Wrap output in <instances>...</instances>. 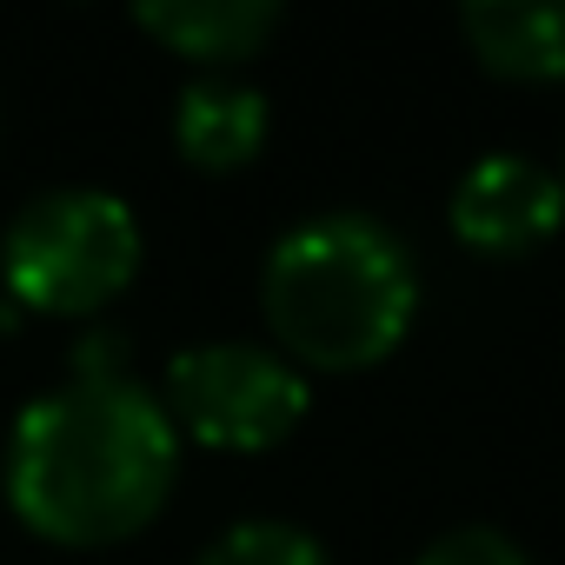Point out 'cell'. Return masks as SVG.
Returning a JSON list of instances; mask_svg holds the SVG:
<instances>
[{"label": "cell", "instance_id": "2", "mask_svg": "<svg viewBox=\"0 0 565 565\" xmlns=\"http://www.w3.org/2000/svg\"><path fill=\"white\" fill-rule=\"evenodd\" d=\"M259 313L300 373H366L419 320V259L373 213H307L259 259Z\"/></svg>", "mask_w": 565, "mask_h": 565}, {"label": "cell", "instance_id": "8", "mask_svg": "<svg viewBox=\"0 0 565 565\" xmlns=\"http://www.w3.org/2000/svg\"><path fill=\"white\" fill-rule=\"evenodd\" d=\"M472 61L499 81H565V0H472L459 14Z\"/></svg>", "mask_w": 565, "mask_h": 565}, {"label": "cell", "instance_id": "9", "mask_svg": "<svg viewBox=\"0 0 565 565\" xmlns=\"http://www.w3.org/2000/svg\"><path fill=\"white\" fill-rule=\"evenodd\" d=\"M193 565H333L327 545L294 519H233L200 545Z\"/></svg>", "mask_w": 565, "mask_h": 565}, {"label": "cell", "instance_id": "1", "mask_svg": "<svg viewBox=\"0 0 565 565\" xmlns=\"http://www.w3.org/2000/svg\"><path fill=\"white\" fill-rule=\"evenodd\" d=\"M180 479V433L140 380H61L8 426L14 519L47 545H120L160 519Z\"/></svg>", "mask_w": 565, "mask_h": 565}, {"label": "cell", "instance_id": "11", "mask_svg": "<svg viewBox=\"0 0 565 565\" xmlns=\"http://www.w3.org/2000/svg\"><path fill=\"white\" fill-rule=\"evenodd\" d=\"M558 193H565V160H558Z\"/></svg>", "mask_w": 565, "mask_h": 565}, {"label": "cell", "instance_id": "7", "mask_svg": "<svg viewBox=\"0 0 565 565\" xmlns=\"http://www.w3.org/2000/svg\"><path fill=\"white\" fill-rule=\"evenodd\" d=\"M273 127V107L253 81L233 74H200L173 100V147L193 173H239L259 160Z\"/></svg>", "mask_w": 565, "mask_h": 565}, {"label": "cell", "instance_id": "5", "mask_svg": "<svg viewBox=\"0 0 565 565\" xmlns=\"http://www.w3.org/2000/svg\"><path fill=\"white\" fill-rule=\"evenodd\" d=\"M446 226L472 259H525L565 226L558 173H545L532 153H479L446 200Z\"/></svg>", "mask_w": 565, "mask_h": 565}, {"label": "cell", "instance_id": "10", "mask_svg": "<svg viewBox=\"0 0 565 565\" xmlns=\"http://www.w3.org/2000/svg\"><path fill=\"white\" fill-rule=\"evenodd\" d=\"M413 565H532V558H525L519 539L499 532V525H452V532H439Z\"/></svg>", "mask_w": 565, "mask_h": 565}, {"label": "cell", "instance_id": "3", "mask_svg": "<svg viewBox=\"0 0 565 565\" xmlns=\"http://www.w3.org/2000/svg\"><path fill=\"white\" fill-rule=\"evenodd\" d=\"M140 220L107 186H47L34 193L8 239H0V279L8 307L41 320H94L107 313L140 273Z\"/></svg>", "mask_w": 565, "mask_h": 565}, {"label": "cell", "instance_id": "4", "mask_svg": "<svg viewBox=\"0 0 565 565\" xmlns=\"http://www.w3.org/2000/svg\"><path fill=\"white\" fill-rule=\"evenodd\" d=\"M160 406L173 433L206 452H273L300 433L313 380L259 340H200L173 353Z\"/></svg>", "mask_w": 565, "mask_h": 565}, {"label": "cell", "instance_id": "6", "mask_svg": "<svg viewBox=\"0 0 565 565\" xmlns=\"http://www.w3.org/2000/svg\"><path fill=\"white\" fill-rule=\"evenodd\" d=\"M279 14L273 0H140L134 8V28L147 41H160L167 54H180L186 67L200 74H233L246 67L273 34H279Z\"/></svg>", "mask_w": 565, "mask_h": 565}]
</instances>
